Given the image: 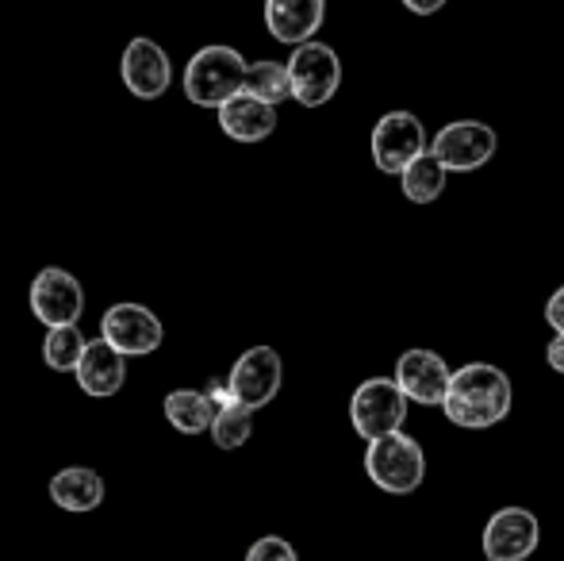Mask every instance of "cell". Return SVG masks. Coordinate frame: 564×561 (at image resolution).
Wrapping results in <instances>:
<instances>
[{
  "mask_svg": "<svg viewBox=\"0 0 564 561\" xmlns=\"http://www.w3.org/2000/svg\"><path fill=\"white\" fill-rule=\"evenodd\" d=\"M511 377L503 369L488 366V362H473V366L453 374L442 412H446L449 423L465 427V431H484V427H496L511 416Z\"/></svg>",
  "mask_w": 564,
  "mask_h": 561,
  "instance_id": "6da1fadb",
  "label": "cell"
},
{
  "mask_svg": "<svg viewBox=\"0 0 564 561\" xmlns=\"http://www.w3.org/2000/svg\"><path fill=\"white\" fill-rule=\"evenodd\" d=\"M246 69H250V62L235 46L224 43L204 46L185 66V97L196 108H216L219 112L227 100H235L246 89Z\"/></svg>",
  "mask_w": 564,
  "mask_h": 561,
  "instance_id": "7a4b0ae2",
  "label": "cell"
},
{
  "mask_svg": "<svg viewBox=\"0 0 564 561\" xmlns=\"http://www.w3.org/2000/svg\"><path fill=\"white\" fill-rule=\"evenodd\" d=\"M365 473L377 488L392 496H408L423 485L426 477V454L411 434L395 431L384 439H372L365 450Z\"/></svg>",
  "mask_w": 564,
  "mask_h": 561,
  "instance_id": "3957f363",
  "label": "cell"
},
{
  "mask_svg": "<svg viewBox=\"0 0 564 561\" xmlns=\"http://www.w3.org/2000/svg\"><path fill=\"white\" fill-rule=\"evenodd\" d=\"M349 420L365 442L395 434L408 420V392L395 385V377H372V381L357 385L354 400H349Z\"/></svg>",
  "mask_w": 564,
  "mask_h": 561,
  "instance_id": "277c9868",
  "label": "cell"
},
{
  "mask_svg": "<svg viewBox=\"0 0 564 561\" xmlns=\"http://www.w3.org/2000/svg\"><path fill=\"white\" fill-rule=\"evenodd\" d=\"M289 74H292V100H300L304 108H319L338 93L341 62H338L335 46L315 43L312 39V43L292 51Z\"/></svg>",
  "mask_w": 564,
  "mask_h": 561,
  "instance_id": "5b68a950",
  "label": "cell"
},
{
  "mask_svg": "<svg viewBox=\"0 0 564 561\" xmlns=\"http://www.w3.org/2000/svg\"><path fill=\"white\" fill-rule=\"evenodd\" d=\"M31 312H35V320L43 323L46 331L74 327V323L85 315L82 281H77L69 270H58V266L39 270L35 281H31Z\"/></svg>",
  "mask_w": 564,
  "mask_h": 561,
  "instance_id": "8992f818",
  "label": "cell"
},
{
  "mask_svg": "<svg viewBox=\"0 0 564 561\" xmlns=\"http://www.w3.org/2000/svg\"><path fill=\"white\" fill-rule=\"evenodd\" d=\"M100 338L127 358H147L162 346L165 327L147 304H112L100 320Z\"/></svg>",
  "mask_w": 564,
  "mask_h": 561,
  "instance_id": "52a82bcc",
  "label": "cell"
},
{
  "mask_svg": "<svg viewBox=\"0 0 564 561\" xmlns=\"http://www.w3.org/2000/svg\"><path fill=\"white\" fill-rule=\"evenodd\" d=\"M419 154H426V131L419 116L388 112L372 128V162L384 173H403Z\"/></svg>",
  "mask_w": 564,
  "mask_h": 561,
  "instance_id": "ba28073f",
  "label": "cell"
},
{
  "mask_svg": "<svg viewBox=\"0 0 564 561\" xmlns=\"http://www.w3.org/2000/svg\"><path fill=\"white\" fill-rule=\"evenodd\" d=\"M496 131L480 120H457L446 123V128L434 136L431 154L446 165L449 173H468L488 165V158L496 154Z\"/></svg>",
  "mask_w": 564,
  "mask_h": 561,
  "instance_id": "9c48e42d",
  "label": "cell"
},
{
  "mask_svg": "<svg viewBox=\"0 0 564 561\" xmlns=\"http://www.w3.org/2000/svg\"><path fill=\"white\" fill-rule=\"evenodd\" d=\"M281 377H284L281 354H276L273 346H253V350H246L242 358L235 362L227 385L238 404L258 412V408L273 404V397L281 392Z\"/></svg>",
  "mask_w": 564,
  "mask_h": 561,
  "instance_id": "30bf717a",
  "label": "cell"
},
{
  "mask_svg": "<svg viewBox=\"0 0 564 561\" xmlns=\"http://www.w3.org/2000/svg\"><path fill=\"white\" fill-rule=\"evenodd\" d=\"M542 527L527 508H503L484 527V558L488 561H527L538 550Z\"/></svg>",
  "mask_w": 564,
  "mask_h": 561,
  "instance_id": "8fae6325",
  "label": "cell"
},
{
  "mask_svg": "<svg viewBox=\"0 0 564 561\" xmlns=\"http://www.w3.org/2000/svg\"><path fill=\"white\" fill-rule=\"evenodd\" d=\"M449 381H453V369L434 350H408L395 362V385L408 392L411 404L442 408L446 404Z\"/></svg>",
  "mask_w": 564,
  "mask_h": 561,
  "instance_id": "7c38bea8",
  "label": "cell"
},
{
  "mask_svg": "<svg viewBox=\"0 0 564 561\" xmlns=\"http://www.w3.org/2000/svg\"><path fill=\"white\" fill-rule=\"evenodd\" d=\"M119 74H123V85L139 100L165 97V89H170V82H173L170 54L162 51V43H154V39H147V35H139V39L127 43Z\"/></svg>",
  "mask_w": 564,
  "mask_h": 561,
  "instance_id": "4fadbf2b",
  "label": "cell"
},
{
  "mask_svg": "<svg viewBox=\"0 0 564 561\" xmlns=\"http://www.w3.org/2000/svg\"><path fill=\"white\" fill-rule=\"evenodd\" d=\"M74 377L85 397H97V400L116 397L127 385V354H119L105 338H93V343L85 346L82 362H77Z\"/></svg>",
  "mask_w": 564,
  "mask_h": 561,
  "instance_id": "5bb4252c",
  "label": "cell"
},
{
  "mask_svg": "<svg viewBox=\"0 0 564 561\" xmlns=\"http://www.w3.org/2000/svg\"><path fill=\"white\" fill-rule=\"evenodd\" d=\"M327 15V0H265V28L276 43L304 46Z\"/></svg>",
  "mask_w": 564,
  "mask_h": 561,
  "instance_id": "9a60e30c",
  "label": "cell"
},
{
  "mask_svg": "<svg viewBox=\"0 0 564 561\" xmlns=\"http://www.w3.org/2000/svg\"><path fill=\"white\" fill-rule=\"evenodd\" d=\"M219 128L235 142H261L276 131V108L250 97V93H238L235 100L219 108Z\"/></svg>",
  "mask_w": 564,
  "mask_h": 561,
  "instance_id": "2e32d148",
  "label": "cell"
},
{
  "mask_svg": "<svg viewBox=\"0 0 564 561\" xmlns=\"http://www.w3.org/2000/svg\"><path fill=\"white\" fill-rule=\"evenodd\" d=\"M51 500L62 511H97L105 504V477L89 465H66L51 477Z\"/></svg>",
  "mask_w": 564,
  "mask_h": 561,
  "instance_id": "e0dca14e",
  "label": "cell"
},
{
  "mask_svg": "<svg viewBox=\"0 0 564 561\" xmlns=\"http://www.w3.org/2000/svg\"><path fill=\"white\" fill-rule=\"evenodd\" d=\"M216 400L200 389H173L165 397V420L170 427H177L181 434H204L216 423Z\"/></svg>",
  "mask_w": 564,
  "mask_h": 561,
  "instance_id": "ac0fdd59",
  "label": "cell"
},
{
  "mask_svg": "<svg viewBox=\"0 0 564 561\" xmlns=\"http://www.w3.org/2000/svg\"><path fill=\"white\" fill-rule=\"evenodd\" d=\"M446 173H449L446 165H442L438 158L426 150V154H419L415 162L400 173V177H403V196H408L411 204H434L442 193H446Z\"/></svg>",
  "mask_w": 564,
  "mask_h": 561,
  "instance_id": "d6986e66",
  "label": "cell"
},
{
  "mask_svg": "<svg viewBox=\"0 0 564 561\" xmlns=\"http://www.w3.org/2000/svg\"><path fill=\"white\" fill-rule=\"evenodd\" d=\"M250 97L265 100V105H281V100H292V74L289 62H253L246 69V89Z\"/></svg>",
  "mask_w": 564,
  "mask_h": 561,
  "instance_id": "ffe728a7",
  "label": "cell"
},
{
  "mask_svg": "<svg viewBox=\"0 0 564 561\" xmlns=\"http://www.w3.org/2000/svg\"><path fill=\"white\" fill-rule=\"evenodd\" d=\"M85 346H89V338L77 331V323L74 327H51L43 338V362L51 369H58V374H74Z\"/></svg>",
  "mask_w": 564,
  "mask_h": 561,
  "instance_id": "44dd1931",
  "label": "cell"
},
{
  "mask_svg": "<svg viewBox=\"0 0 564 561\" xmlns=\"http://www.w3.org/2000/svg\"><path fill=\"white\" fill-rule=\"evenodd\" d=\"M212 442H216L219 450H238L246 446V439L253 434V408L238 404V400H230L216 412V423H212Z\"/></svg>",
  "mask_w": 564,
  "mask_h": 561,
  "instance_id": "7402d4cb",
  "label": "cell"
},
{
  "mask_svg": "<svg viewBox=\"0 0 564 561\" xmlns=\"http://www.w3.org/2000/svg\"><path fill=\"white\" fill-rule=\"evenodd\" d=\"M246 561H300V558H296V550H292V542L276 539V535H265V539H258L246 550Z\"/></svg>",
  "mask_w": 564,
  "mask_h": 561,
  "instance_id": "603a6c76",
  "label": "cell"
},
{
  "mask_svg": "<svg viewBox=\"0 0 564 561\" xmlns=\"http://www.w3.org/2000/svg\"><path fill=\"white\" fill-rule=\"evenodd\" d=\"M545 320H550V327L564 335V284L550 296V304H545Z\"/></svg>",
  "mask_w": 564,
  "mask_h": 561,
  "instance_id": "cb8c5ba5",
  "label": "cell"
},
{
  "mask_svg": "<svg viewBox=\"0 0 564 561\" xmlns=\"http://www.w3.org/2000/svg\"><path fill=\"white\" fill-rule=\"evenodd\" d=\"M545 362L553 374H564V335H553V343L545 346Z\"/></svg>",
  "mask_w": 564,
  "mask_h": 561,
  "instance_id": "d4e9b609",
  "label": "cell"
},
{
  "mask_svg": "<svg viewBox=\"0 0 564 561\" xmlns=\"http://www.w3.org/2000/svg\"><path fill=\"white\" fill-rule=\"evenodd\" d=\"M208 392L212 400H216V408H224V404H230V400H235V392H230V385H224V381H208Z\"/></svg>",
  "mask_w": 564,
  "mask_h": 561,
  "instance_id": "484cf974",
  "label": "cell"
},
{
  "mask_svg": "<svg viewBox=\"0 0 564 561\" xmlns=\"http://www.w3.org/2000/svg\"><path fill=\"white\" fill-rule=\"evenodd\" d=\"M403 4H408L415 15H434L442 4H446V0H403Z\"/></svg>",
  "mask_w": 564,
  "mask_h": 561,
  "instance_id": "4316f807",
  "label": "cell"
}]
</instances>
